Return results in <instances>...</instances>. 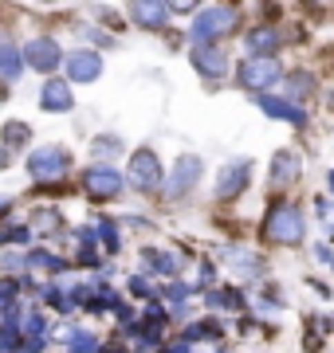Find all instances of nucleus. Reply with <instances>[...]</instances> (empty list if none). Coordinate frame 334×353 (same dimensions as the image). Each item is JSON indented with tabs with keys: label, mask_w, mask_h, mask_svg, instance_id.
Listing matches in <instances>:
<instances>
[{
	"label": "nucleus",
	"mask_w": 334,
	"mask_h": 353,
	"mask_svg": "<svg viewBox=\"0 0 334 353\" xmlns=\"http://www.w3.org/2000/svg\"><path fill=\"white\" fill-rule=\"evenodd\" d=\"M67 350H71V353H95V350H99V338H95V334H87V330H71Z\"/></svg>",
	"instance_id": "b1692460"
},
{
	"label": "nucleus",
	"mask_w": 334,
	"mask_h": 353,
	"mask_svg": "<svg viewBox=\"0 0 334 353\" xmlns=\"http://www.w3.org/2000/svg\"><path fill=\"white\" fill-rule=\"evenodd\" d=\"M224 255H228L236 267H244V275H259V271H264V259L252 255V252H244V248H228Z\"/></svg>",
	"instance_id": "6ab92c4d"
},
{
	"label": "nucleus",
	"mask_w": 334,
	"mask_h": 353,
	"mask_svg": "<svg viewBox=\"0 0 334 353\" xmlns=\"http://www.w3.org/2000/svg\"><path fill=\"white\" fill-rule=\"evenodd\" d=\"M8 208H12V201H4V196H0V216H8Z\"/></svg>",
	"instance_id": "473e14b6"
},
{
	"label": "nucleus",
	"mask_w": 334,
	"mask_h": 353,
	"mask_svg": "<svg viewBox=\"0 0 334 353\" xmlns=\"http://www.w3.org/2000/svg\"><path fill=\"white\" fill-rule=\"evenodd\" d=\"M106 353H126V350H122V345H118V350H115V345H110V350H106Z\"/></svg>",
	"instance_id": "f704fd0d"
},
{
	"label": "nucleus",
	"mask_w": 334,
	"mask_h": 353,
	"mask_svg": "<svg viewBox=\"0 0 334 353\" xmlns=\"http://www.w3.org/2000/svg\"><path fill=\"white\" fill-rule=\"evenodd\" d=\"M141 263L154 267L157 275H177V259L166 255V252H154V248H150V252H141Z\"/></svg>",
	"instance_id": "a211bd4d"
},
{
	"label": "nucleus",
	"mask_w": 334,
	"mask_h": 353,
	"mask_svg": "<svg viewBox=\"0 0 334 353\" xmlns=\"http://www.w3.org/2000/svg\"><path fill=\"white\" fill-rule=\"evenodd\" d=\"M166 353H193V350H189V345H185V341H177V345H169Z\"/></svg>",
	"instance_id": "2f4dec72"
},
{
	"label": "nucleus",
	"mask_w": 334,
	"mask_h": 353,
	"mask_svg": "<svg viewBox=\"0 0 334 353\" xmlns=\"http://www.w3.org/2000/svg\"><path fill=\"white\" fill-rule=\"evenodd\" d=\"M71 169V153L63 145H39V150L28 153V173L36 181H55Z\"/></svg>",
	"instance_id": "7ed1b4c3"
},
{
	"label": "nucleus",
	"mask_w": 334,
	"mask_h": 353,
	"mask_svg": "<svg viewBox=\"0 0 334 353\" xmlns=\"http://www.w3.org/2000/svg\"><path fill=\"white\" fill-rule=\"evenodd\" d=\"M326 185H331V192H334V173H331V181H326Z\"/></svg>",
	"instance_id": "c9c22d12"
},
{
	"label": "nucleus",
	"mask_w": 334,
	"mask_h": 353,
	"mask_svg": "<svg viewBox=\"0 0 334 353\" xmlns=\"http://www.w3.org/2000/svg\"><path fill=\"white\" fill-rule=\"evenodd\" d=\"M28 141H32V130H28L24 122H4V145H8V150H20Z\"/></svg>",
	"instance_id": "4be33fe9"
},
{
	"label": "nucleus",
	"mask_w": 334,
	"mask_h": 353,
	"mask_svg": "<svg viewBox=\"0 0 334 353\" xmlns=\"http://www.w3.org/2000/svg\"><path fill=\"white\" fill-rule=\"evenodd\" d=\"M130 16H134V24H141V28H166L169 8L166 4H130Z\"/></svg>",
	"instance_id": "f3484780"
},
{
	"label": "nucleus",
	"mask_w": 334,
	"mask_h": 353,
	"mask_svg": "<svg viewBox=\"0 0 334 353\" xmlns=\"http://www.w3.org/2000/svg\"><path fill=\"white\" fill-rule=\"evenodd\" d=\"M24 51L16 48V43H0V79L4 83H12V79H20V71H24Z\"/></svg>",
	"instance_id": "dca6fc26"
},
{
	"label": "nucleus",
	"mask_w": 334,
	"mask_h": 353,
	"mask_svg": "<svg viewBox=\"0 0 334 353\" xmlns=\"http://www.w3.org/2000/svg\"><path fill=\"white\" fill-rule=\"evenodd\" d=\"M208 306H217V310H244V294L240 290H213Z\"/></svg>",
	"instance_id": "aec40b11"
},
{
	"label": "nucleus",
	"mask_w": 334,
	"mask_h": 353,
	"mask_svg": "<svg viewBox=\"0 0 334 353\" xmlns=\"http://www.w3.org/2000/svg\"><path fill=\"white\" fill-rule=\"evenodd\" d=\"M130 290H134L138 299H146V294H150V283H146L141 275H134V279H130Z\"/></svg>",
	"instance_id": "c756f323"
},
{
	"label": "nucleus",
	"mask_w": 334,
	"mask_h": 353,
	"mask_svg": "<svg viewBox=\"0 0 334 353\" xmlns=\"http://www.w3.org/2000/svg\"><path fill=\"white\" fill-rule=\"evenodd\" d=\"M279 59H275V55H268V59H264V55H248L244 63L236 67V79H240V83H244L248 90H268V87H275V83H279Z\"/></svg>",
	"instance_id": "20e7f679"
},
{
	"label": "nucleus",
	"mask_w": 334,
	"mask_h": 353,
	"mask_svg": "<svg viewBox=\"0 0 334 353\" xmlns=\"http://www.w3.org/2000/svg\"><path fill=\"white\" fill-rule=\"evenodd\" d=\"M4 165H8V153H4V145H0V169H4Z\"/></svg>",
	"instance_id": "72a5a7b5"
},
{
	"label": "nucleus",
	"mask_w": 334,
	"mask_h": 353,
	"mask_svg": "<svg viewBox=\"0 0 334 353\" xmlns=\"http://www.w3.org/2000/svg\"><path fill=\"white\" fill-rule=\"evenodd\" d=\"M32 240V228H0V248H4V243H28Z\"/></svg>",
	"instance_id": "a878e982"
},
{
	"label": "nucleus",
	"mask_w": 334,
	"mask_h": 353,
	"mask_svg": "<svg viewBox=\"0 0 334 353\" xmlns=\"http://www.w3.org/2000/svg\"><path fill=\"white\" fill-rule=\"evenodd\" d=\"M264 232H268V240H275V243H303L307 220H303V212H299L295 204H279V208L268 216Z\"/></svg>",
	"instance_id": "f03ea898"
},
{
	"label": "nucleus",
	"mask_w": 334,
	"mask_h": 353,
	"mask_svg": "<svg viewBox=\"0 0 334 353\" xmlns=\"http://www.w3.org/2000/svg\"><path fill=\"white\" fill-rule=\"evenodd\" d=\"M24 63H28V67H36V71H43V75L52 79V71L63 63V48H59L55 39L39 36V39H32V43L24 48Z\"/></svg>",
	"instance_id": "6e6552de"
},
{
	"label": "nucleus",
	"mask_w": 334,
	"mask_h": 353,
	"mask_svg": "<svg viewBox=\"0 0 334 353\" xmlns=\"http://www.w3.org/2000/svg\"><path fill=\"white\" fill-rule=\"evenodd\" d=\"M90 153H95V157H118V153H122V138H118V134H99L95 145H90Z\"/></svg>",
	"instance_id": "5701e85b"
},
{
	"label": "nucleus",
	"mask_w": 334,
	"mask_h": 353,
	"mask_svg": "<svg viewBox=\"0 0 334 353\" xmlns=\"http://www.w3.org/2000/svg\"><path fill=\"white\" fill-rule=\"evenodd\" d=\"M130 189L138 192H157L161 189V161H157L154 150H138L130 157Z\"/></svg>",
	"instance_id": "39448f33"
},
{
	"label": "nucleus",
	"mask_w": 334,
	"mask_h": 353,
	"mask_svg": "<svg viewBox=\"0 0 334 353\" xmlns=\"http://www.w3.org/2000/svg\"><path fill=\"white\" fill-rule=\"evenodd\" d=\"M0 271H24V259L20 255H4L0 259Z\"/></svg>",
	"instance_id": "c85d7f7f"
},
{
	"label": "nucleus",
	"mask_w": 334,
	"mask_h": 353,
	"mask_svg": "<svg viewBox=\"0 0 334 353\" xmlns=\"http://www.w3.org/2000/svg\"><path fill=\"white\" fill-rule=\"evenodd\" d=\"M16 345H20V334H16V330H8V326H4V330H0V353H12Z\"/></svg>",
	"instance_id": "cd10ccee"
},
{
	"label": "nucleus",
	"mask_w": 334,
	"mask_h": 353,
	"mask_svg": "<svg viewBox=\"0 0 334 353\" xmlns=\"http://www.w3.org/2000/svg\"><path fill=\"white\" fill-rule=\"evenodd\" d=\"M193 67L205 79H220L224 71H228V55H224L220 48H197L193 51Z\"/></svg>",
	"instance_id": "4468645a"
},
{
	"label": "nucleus",
	"mask_w": 334,
	"mask_h": 353,
	"mask_svg": "<svg viewBox=\"0 0 334 353\" xmlns=\"http://www.w3.org/2000/svg\"><path fill=\"white\" fill-rule=\"evenodd\" d=\"M311 90H315V79H311L307 71H295V75L287 79V102H295V99H307Z\"/></svg>",
	"instance_id": "412c9836"
},
{
	"label": "nucleus",
	"mask_w": 334,
	"mask_h": 353,
	"mask_svg": "<svg viewBox=\"0 0 334 353\" xmlns=\"http://www.w3.org/2000/svg\"><path fill=\"white\" fill-rule=\"evenodd\" d=\"M299 173H303V157L291 153V150H283V153L271 157V176H268V181L275 185V189H283V185H291Z\"/></svg>",
	"instance_id": "ddd939ff"
},
{
	"label": "nucleus",
	"mask_w": 334,
	"mask_h": 353,
	"mask_svg": "<svg viewBox=\"0 0 334 353\" xmlns=\"http://www.w3.org/2000/svg\"><path fill=\"white\" fill-rule=\"evenodd\" d=\"M259 110L268 114V118H279V122H291V126H303L307 122V114L299 102H287V99H271V94H256Z\"/></svg>",
	"instance_id": "9b49d317"
},
{
	"label": "nucleus",
	"mask_w": 334,
	"mask_h": 353,
	"mask_svg": "<svg viewBox=\"0 0 334 353\" xmlns=\"http://www.w3.org/2000/svg\"><path fill=\"white\" fill-rule=\"evenodd\" d=\"M201 279H205V283H213V279H217V267H213V263H201Z\"/></svg>",
	"instance_id": "7c9ffc66"
},
{
	"label": "nucleus",
	"mask_w": 334,
	"mask_h": 353,
	"mask_svg": "<svg viewBox=\"0 0 334 353\" xmlns=\"http://www.w3.org/2000/svg\"><path fill=\"white\" fill-rule=\"evenodd\" d=\"M279 28H271V24H259V28H252V32H248V51H252V55H264V59H268V51H275L279 48Z\"/></svg>",
	"instance_id": "2eb2a0df"
},
{
	"label": "nucleus",
	"mask_w": 334,
	"mask_h": 353,
	"mask_svg": "<svg viewBox=\"0 0 334 353\" xmlns=\"http://www.w3.org/2000/svg\"><path fill=\"white\" fill-rule=\"evenodd\" d=\"M232 28H236V8H228V4H213V8H201V12H197L189 36L197 39V48H213V39L228 36Z\"/></svg>",
	"instance_id": "f257e3e1"
},
{
	"label": "nucleus",
	"mask_w": 334,
	"mask_h": 353,
	"mask_svg": "<svg viewBox=\"0 0 334 353\" xmlns=\"http://www.w3.org/2000/svg\"><path fill=\"white\" fill-rule=\"evenodd\" d=\"M32 224H36L39 232H55V228L63 224V220H59V212H48V208H39V212H36V220H32Z\"/></svg>",
	"instance_id": "bb28decb"
},
{
	"label": "nucleus",
	"mask_w": 334,
	"mask_h": 353,
	"mask_svg": "<svg viewBox=\"0 0 334 353\" xmlns=\"http://www.w3.org/2000/svg\"><path fill=\"white\" fill-rule=\"evenodd\" d=\"M67 75H71V83H95V79L103 75V55L99 51H71L67 55Z\"/></svg>",
	"instance_id": "1a4fd4ad"
},
{
	"label": "nucleus",
	"mask_w": 334,
	"mask_h": 353,
	"mask_svg": "<svg viewBox=\"0 0 334 353\" xmlns=\"http://www.w3.org/2000/svg\"><path fill=\"white\" fill-rule=\"evenodd\" d=\"M39 106L43 110H52V114H67L71 106H75V94H71V83L67 79H48L43 83V90H39Z\"/></svg>",
	"instance_id": "9d476101"
},
{
	"label": "nucleus",
	"mask_w": 334,
	"mask_h": 353,
	"mask_svg": "<svg viewBox=\"0 0 334 353\" xmlns=\"http://www.w3.org/2000/svg\"><path fill=\"white\" fill-rule=\"evenodd\" d=\"M201 173H205L201 157H193V153H181L177 165H173V173H169V181H166V192H169V196H185V192L201 181Z\"/></svg>",
	"instance_id": "0eeeda50"
},
{
	"label": "nucleus",
	"mask_w": 334,
	"mask_h": 353,
	"mask_svg": "<svg viewBox=\"0 0 334 353\" xmlns=\"http://www.w3.org/2000/svg\"><path fill=\"white\" fill-rule=\"evenodd\" d=\"M122 173H118L115 165H90V169H83V189L90 192V196H99V201H110V196H118L122 192Z\"/></svg>",
	"instance_id": "423d86ee"
},
{
	"label": "nucleus",
	"mask_w": 334,
	"mask_h": 353,
	"mask_svg": "<svg viewBox=\"0 0 334 353\" xmlns=\"http://www.w3.org/2000/svg\"><path fill=\"white\" fill-rule=\"evenodd\" d=\"M248 173H252V165H248V161L224 165V173H220V181H217V196H220V201H232L236 192H244L248 189Z\"/></svg>",
	"instance_id": "f8f14e48"
},
{
	"label": "nucleus",
	"mask_w": 334,
	"mask_h": 353,
	"mask_svg": "<svg viewBox=\"0 0 334 353\" xmlns=\"http://www.w3.org/2000/svg\"><path fill=\"white\" fill-rule=\"evenodd\" d=\"M99 240H103L106 252H118V248H122V240H118V228L110 224V220H103V224H99Z\"/></svg>",
	"instance_id": "393cba45"
}]
</instances>
